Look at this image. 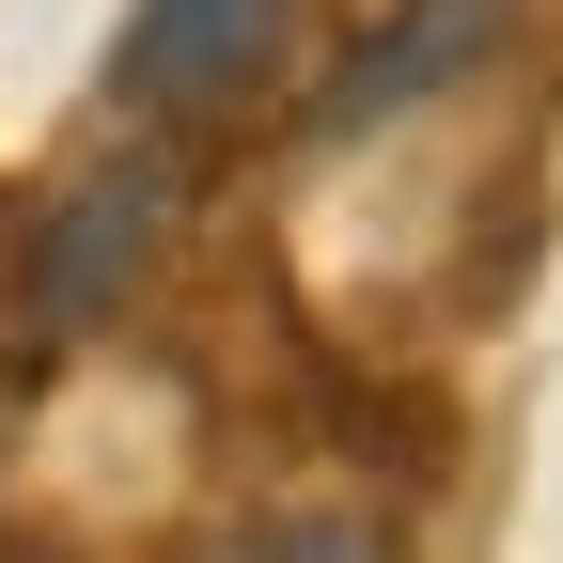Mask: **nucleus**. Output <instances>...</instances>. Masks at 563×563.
I'll return each mask as SVG.
<instances>
[{
	"instance_id": "obj_2",
	"label": "nucleus",
	"mask_w": 563,
	"mask_h": 563,
	"mask_svg": "<svg viewBox=\"0 0 563 563\" xmlns=\"http://www.w3.org/2000/svg\"><path fill=\"white\" fill-rule=\"evenodd\" d=\"M298 0H141L125 16V95L141 110H235Z\"/></svg>"
},
{
	"instance_id": "obj_4",
	"label": "nucleus",
	"mask_w": 563,
	"mask_h": 563,
	"mask_svg": "<svg viewBox=\"0 0 563 563\" xmlns=\"http://www.w3.org/2000/svg\"><path fill=\"white\" fill-rule=\"evenodd\" d=\"M235 563H376V548H361V532H251Z\"/></svg>"
},
{
	"instance_id": "obj_3",
	"label": "nucleus",
	"mask_w": 563,
	"mask_h": 563,
	"mask_svg": "<svg viewBox=\"0 0 563 563\" xmlns=\"http://www.w3.org/2000/svg\"><path fill=\"white\" fill-rule=\"evenodd\" d=\"M485 47H501V0H391V32H361V63L329 79V125H376V110H407V95L470 79Z\"/></svg>"
},
{
	"instance_id": "obj_1",
	"label": "nucleus",
	"mask_w": 563,
	"mask_h": 563,
	"mask_svg": "<svg viewBox=\"0 0 563 563\" xmlns=\"http://www.w3.org/2000/svg\"><path fill=\"white\" fill-rule=\"evenodd\" d=\"M173 220H188V157H173V141H110V157L32 220V282H16V298H32V344L125 313V282L173 251Z\"/></svg>"
}]
</instances>
